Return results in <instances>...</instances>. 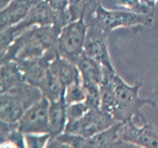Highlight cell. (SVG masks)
Instances as JSON below:
<instances>
[{
  "label": "cell",
  "instance_id": "cell-1",
  "mask_svg": "<svg viewBox=\"0 0 158 148\" xmlns=\"http://www.w3.org/2000/svg\"><path fill=\"white\" fill-rule=\"evenodd\" d=\"M59 30L54 26H35L14 39L12 43L1 53V61L28 60L40 58L57 49Z\"/></svg>",
  "mask_w": 158,
  "mask_h": 148
},
{
  "label": "cell",
  "instance_id": "cell-2",
  "mask_svg": "<svg viewBox=\"0 0 158 148\" xmlns=\"http://www.w3.org/2000/svg\"><path fill=\"white\" fill-rule=\"evenodd\" d=\"M112 79L115 87V105L111 113L116 121L127 122L137 120L143 123L147 122L141 109L145 106L156 107L157 103L151 98L139 97V90L143 85V77L135 84L130 85L117 71H113Z\"/></svg>",
  "mask_w": 158,
  "mask_h": 148
},
{
  "label": "cell",
  "instance_id": "cell-3",
  "mask_svg": "<svg viewBox=\"0 0 158 148\" xmlns=\"http://www.w3.org/2000/svg\"><path fill=\"white\" fill-rule=\"evenodd\" d=\"M57 54V49H54L40 58L18 61L26 82L39 88L49 102L59 100L64 93V87L49 68V63Z\"/></svg>",
  "mask_w": 158,
  "mask_h": 148
},
{
  "label": "cell",
  "instance_id": "cell-4",
  "mask_svg": "<svg viewBox=\"0 0 158 148\" xmlns=\"http://www.w3.org/2000/svg\"><path fill=\"white\" fill-rule=\"evenodd\" d=\"M0 94V121L6 122H18L25 111L44 97L39 88L27 82Z\"/></svg>",
  "mask_w": 158,
  "mask_h": 148
},
{
  "label": "cell",
  "instance_id": "cell-5",
  "mask_svg": "<svg viewBox=\"0 0 158 148\" xmlns=\"http://www.w3.org/2000/svg\"><path fill=\"white\" fill-rule=\"evenodd\" d=\"M152 22L153 14H138L127 10H109L100 3L88 24L98 27L109 36L116 29L150 27Z\"/></svg>",
  "mask_w": 158,
  "mask_h": 148
},
{
  "label": "cell",
  "instance_id": "cell-6",
  "mask_svg": "<svg viewBox=\"0 0 158 148\" xmlns=\"http://www.w3.org/2000/svg\"><path fill=\"white\" fill-rule=\"evenodd\" d=\"M57 16L54 10L51 7L46 0H38L30 10V12L23 21L15 26L6 28L0 31L1 41H0V49L1 53L7 49L12 43L14 39L26 30L35 26H56Z\"/></svg>",
  "mask_w": 158,
  "mask_h": 148
},
{
  "label": "cell",
  "instance_id": "cell-7",
  "mask_svg": "<svg viewBox=\"0 0 158 148\" xmlns=\"http://www.w3.org/2000/svg\"><path fill=\"white\" fill-rule=\"evenodd\" d=\"M88 24L85 19L80 18L69 22L62 27L57 38V51L59 56L76 63L84 52Z\"/></svg>",
  "mask_w": 158,
  "mask_h": 148
},
{
  "label": "cell",
  "instance_id": "cell-8",
  "mask_svg": "<svg viewBox=\"0 0 158 148\" xmlns=\"http://www.w3.org/2000/svg\"><path fill=\"white\" fill-rule=\"evenodd\" d=\"M118 121L110 113L98 109H89L80 120L67 122L64 132L89 137L111 127Z\"/></svg>",
  "mask_w": 158,
  "mask_h": 148
},
{
  "label": "cell",
  "instance_id": "cell-9",
  "mask_svg": "<svg viewBox=\"0 0 158 148\" xmlns=\"http://www.w3.org/2000/svg\"><path fill=\"white\" fill-rule=\"evenodd\" d=\"M123 141L144 148H158V127L145 122L141 126L131 120L123 122L118 130Z\"/></svg>",
  "mask_w": 158,
  "mask_h": 148
},
{
  "label": "cell",
  "instance_id": "cell-10",
  "mask_svg": "<svg viewBox=\"0 0 158 148\" xmlns=\"http://www.w3.org/2000/svg\"><path fill=\"white\" fill-rule=\"evenodd\" d=\"M49 102L43 97L41 100L30 106L18 121L19 130L23 133L49 132L48 108Z\"/></svg>",
  "mask_w": 158,
  "mask_h": 148
},
{
  "label": "cell",
  "instance_id": "cell-11",
  "mask_svg": "<svg viewBox=\"0 0 158 148\" xmlns=\"http://www.w3.org/2000/svg\"><path fill=\"white\" fill-rule=\"evenodd\" d=\"M108 35L102 30L92 24H88L85 43H84V53L101 63L104 67L111 71H115L111 56L108 47Z\"/></svg>",
  "mask_w": 158,
  "mask_h": 148
},
{
  "label": "cell",
  "instance_id": "cell-12",
  "mask_svg": "<svg viewBox=\"0 0 158 148\" xmlns=\"http://www.w3.org/2000/svg\"><path fill=\"white\" fill-rule=\"evenodd\" d=\"M35 2L29 0H12L0 13V31L15 26L26 18Z\"/></svg>",
  "mask_w": 158,
  "mask_h": 148
},
{
  "label": "cell",
  "instance_id": "cell-13",
  "mask_svg": "<svg viewBox=\"0 0 158 148\" xmlns=\"http://www.w3.org/2000/svg\"><path fill=\"white\" fill-rule=\"evenodd\" d=\"M49 68L64 88L71 83L82 81L80 71L76 64L59 56V53L51 61Z\"/></svg>",
  "mask_w": 158,
  "mask_h": 148
},
{
  "label": "cell",
  "instance_id": "cell-14",
  "mask_svg": "<svg viewBox=\"0 0 158 148\" xmlns=\"http://www.w3.org/2000/svg\"><path fill=\"white\" fill-rule=\"evenodd\" d=\"M25 80L23 70L16 60L1 61L0 66V93L7 92L21 85Z\"/></svg>",
  "mask_w": 158,
  "mask_h": 148
},
{
  "label": "cell",
  "instance_id": "cell-15",
  "mask_svg": "<svg viewBox=\"0 0 158 148\" xmlns=\"http://www.w3.org/2000/svg\"><path fill=\"white\" fill-rule=\"evenodd\" d=\"M83 84H100L104 76V66L92 57L82 53L76 61Z\"/></svg>",
  "mask_w": 158,
  "mask_h": 148
},
{
  "label": "cell",
  "instance_id": "cell-16",
  "mask_svg": "<svg viewBox=\"0 0 158 148\" xmlns=\"http://www.w3.org/2000/svg\"><path fill=\"white\" fill-rule=\"evenodd\" d=\"M66 107L67 105L64 100V95L59 100L49 103L48 122L49 133L52 136H56L65 130L67 123Z\"/></svg>",
  "mask_w": 158,
  "mask_h": 148
},
{
  "label": "cell",
  "instance_id": "cell-17",
  "mask_svg": "<svg viewBox=\"0 0 158 148\" xmlns=\"http://www.w3.org/2000/svg\"><path fill=\"white\" fill-rule=\"evenodd\" d=\"M99 4V0H69L68 12L70 22L83 18L88 24Z\"/></svg>",
  "mask_w": 158,
  "mask_h": 148
},
{
  "label": "cell",
  "instance_id": "cell-18",
  "mask_svg": "<svg viewBox=\"0 0 158 148\" xmlns=\"http://www.w3.org/2000/svg\"><path fill=\"white\" fill-rule=\"evenodd\" d=\"M112 72L113 71L104 67V76L102 81L99 84L101 96L100 108L110 113H112L114 105H115V87H114L112 79Z\"/></svg>",
  "mask_w": 158,
  "mask_h": 148
},
{
  "label": "cell",
  "instance_id": "cell-19",
  "mask_svg": "<svg viewBox=\"0 0 158 148\" xmlns=\"http://www.w3.org/2000/svg\"><path fill=\"white\" fill-rule=\"evenodd\" d=\"M51 5V7L54 10L57 16V23L56 28L59 31L62 27L70 22V16L68 12V2L69 0H46Z\"/></svg>",
  "mask_w": 158,
  "mask_h": 148
},
{
  "label": "cell",
  "instance_id": "cell-20",
  "mask_svg": "<svg viewBox=\"0 0 158 148\" xmlns=\"http://www.w3.org/2000/svg\"><path fill=\"white\" fill-rule=\"evenodd\" d=\"M64 100L67 106L86 100V92L82 81L71 83L64 88Z\"/></svg>",
  "mask_w": 158,
  "mask_h": 148
},
{
  "label": "cell",
  "instance_id": "cell-21",
  "mask_svg": "<svg viewBox=\"0 0 158 148\" xmlns=\"http://www.w3.org/2000/svg\"><path fill=\"white\" fill-rule=\"evenodd\" d=\"M112 4L117 7H122L127 11L138 14H153V10L144 5L141 0H111Z\"/></svg>",
  "mask_w": 158,
  "mask_h": 148
},
{
  "label": "cell",
  "instance_id": "cell-22",
  "mask_svg": "<svg viewBox=\"0 0 158 148\" xmlns=\"http://www.w3.org/2000/svg\"><path fill=\"white\" fill-rule=\"evenodd\" d=\"M52 137L49 132L47 133H25L26 147L29 148H44Z\"/></svg>",
  "mask_w": 158,
  "mask_h": 148
},
{
  "label": "cell",
  "instance_id": "cell-23",
  "mask_svg": "<svg viewBox=\"0 0 158 148\" xmlns=\"http://www.w3.org/2000/svg\"><path fill=\"white\" fill-rule=\"evenodd\" d=\"M83 87L86 92L85 103L88 105L89 109L100 108L101 96H100V88H99L98 84H83Z\"/></svg>",
  "mask_w": 158,
  "mask_h": 148
},
{
  "label": "cell",
  "instance_id": "cell-24",
  "mask_svg": "<svg viewBox=\"0 0 158 148\" xmlns=\"http://www.w3.org/2000/svg\"><path fill=\"white\" fill-rule=\"evenodd\" d=\"M88 110H89V107L85 103V101L68 105L66 107L67 122H73V121L80 120V118L88 112Z\"/></svg>",
  "mask_w": 158,
  "mask_h": 148
},
{
  "label": "cell",
  "instance_id": "cell-25",
  "mask_svg": "<svg viewBox=\"0 0 158 148\" xmlns=\"http://www.w3.org/2000/svg\"><path fill=\"white\" fill-rule=\"evenodd\" d=\"M141 2L146 5V6L148 8H150V9H154L155 6H156V4L158 3V0H141Z\"/></svg>",
  "mask_w": 158,
  "mask_h": 148
},
{
  "label": "cell",
  "instance_id": "cell-26",
  "mask_svg": "<svg viewBox=\"0 0 158 148\" xmlns=\"http://www.w3.org/2000/svg\"><path fill=\"white\" fill-rule=\"evenodd\" d=\"M12 0H0V8L3 9L5 6H7V5Z\"/></svg>",
  "mask_w": 158,
  "mask_h": 148
},
{
  "label": "cell",
  "instance_id": "cell-27",
  "mask_svg": "<svg viewBox=\"0 0 158 148\" xmlns=\"http://www.w3.org/2000/svg\"><path fill=\"white\" fill-rule=\"evenodd\" d=\"M29 1H32V2H36V1H38V0H29Z\"/></svg>",
  "mask_w": 158,
  "mask_h": 148
}]
</instances>
